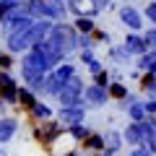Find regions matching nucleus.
Wrapping results in <instances>:
<instances>
[{
	"label": "nucleus",
	"mask_w": 156,
	"mask_h": 156,
	"mask_svg": "<svg viewBox=\"0 0 156 156\" xmlns=\"http://www.w3.org/2000/svg\"><path fill=\"white\" fill-rule=\"evenodd\" d=\"M65 135V125H60L52 117V120H42V122H34L31 125V138L37 140L39 146H44V148H52L57 143V138Z\"/></svg>",
	"instance_id": "f257e3e1"
},
{
	"label": "nucleus",
	"mask_w": 156,
	"mask_h": 156,
	"mask_svg": "<svg viewBox=\"0 0 156 156\" xmlns=\"http://www.w3.org/2000/svg\"><path fill=\"white\" fill-rule=\"evenodd\" d=\"M55 101L60 107H83V78H81V73L68 78L60 94L55 96Z\"/></svg>",
	"instance_id": "f03ea898"
},
{
	"label": "nucleus",
	"mask_w": 156,
	"mask_h": 156,
	"mask_svg": "<svg viewBox=\"0 0 156 156\" xmlns=\"http://www.w3.org/2000/svg\"><path fill=\"white\" fill-rule=\"evenodd\" d=\"M50 37H55L62 44V50L68 52V57L73 52H78V31H76V26L70 21H55L52 29H50Z\"/></svg>",
	"instance_id": "7ed1b4c3"
},
{
	"label": "nucleus",
	"mask_w": 156,
	"mask_h": 156,
	"mask_svg": "<svg viewBox=\"0 0 156 156\" xmlns=\"http://www.w3.org/2000/svg\"><path fill=\"white\" fill-rule=\"evenodd\" d=\"M109 91H107V86H99V83H86L83 86V107L86 109H101V107L109 104Z\"/></svg>",
	"instance_id": "20e7f679"
},
{
	"label": "nucleus",
	"mask_w": 156,
	"mask_h": 156,
	"mask_svg": "<svg viewBox=\"0 0 156 156\" xmlns=\"http://www.w3.org/2000/svg\"><path fill=\"white\" fill-rule=\"evenodd\" d=\"M117 18H120V23H122L128 31H143V26H146L143 13H140L135 5H130V3H122V5H120Z\"/></svg>",
	"instance_id": "39448f33"
},
{
	"label": "nucleus",
	"mask_w": 156,
	"mask_h": 156,
	"mask_svg": "<svg viewBox=\"0 0 156 156\" xmlns=\"http://www.w3.org/2000/svg\"><path fill=\"white\" fill-rule=\"evenodd\" d=\"M55 120L65 128L70 125H78V122H86V107H60L55 112Z\"/></svg>",
	"instance_id": "423d86ee"
},
{
	"label": "nucleus",
	"mask_w": 156,
	"mask_h": 156,
	"mask_svg": "<svg viewBox=\"0 0 156 156\" xmlns=\"http://www.w3.org/2000/svg\"><path fill=\"white\" fill-rule=\"evenodd\" d=\"M18 130H21V122H18V117L0 115V143H3V146L11 143V140L18 135Z\"/></svg>",
	"instance_id": "0eeeda50"
},
{
	"label": "nucleus",
	"mask_w": 156,
	"mask_h": 156,
	"mask_svg": "<svg viewBox=\"0 0 156 156\" xmlns=\"http://www.w3.org/2000/svg\"><path fill=\"white\" fill-rule=\"evenodd\" d=\"M70 11H68L65 0H44V18L50 21H68Z\"/></svg>",
	"instance_id": "6e6552de"
},
{
	"label": "nucleus",
	"mask_w": 156,
	"mask_h": 156,
	"mask_svg": "<svg viewBox=\"0 0 156 156\" xmlns=\"http://www.w3.org/2000/svg\"><path fill=\"white\" fill-rule=\"evenodd\" d=\"M34 21H37V18H31V16H26V13H21V16H16L13 21L3 23V26H0V34H3V39L11 37V34H21V31H26Z\"/></svg>",
	"instance_id": "1a4fd4ad"
},
{
	"label": "nucleus",
	"mask_w": 156,
	"mask_h": 156,
	"mask_svg": "<svg viewBox=\"0 0 156 156\" xmlns=\"http://www.w3.org/2000/svg\"><path fill=\"white\" fill-rule=\"evenodd\" d=\"M122 47H125L133 57H138V55H143V52L148 50V42L143 39V34H140V31H128V34H125Z\"/></svg>",
	"instance_id": "9d476101"
},
{
	"label": "nucleus",
	"mask_w": 156,
	"mask_h": 156,
	"mask_svg": "<svg viewBox=\"0 0 156 156\" xmlns=\"http://www.w3.org/2000/svg\"><path fill=\"white\" fill-rule=\"evenodd\" d=\"M107 57H109V62H115V68H128V65H133V62H135V57L130 55L122 44H109Z\"/></svg>",
	"instance_id": "9b49d317"
},
{
	"label": "nucleus",
	"mask_w": 156,
	"mask_h": 156,
	"mask_svg": "<svg viewBox=\"0 0 156 156\" xmlns=\"http://www.w3.org/2000/svg\"><path fill=\"white\" fill-rule=\"evenodd\" d=\"M122 133V140H125V146H143V128H140V122H133L130 120L128 125H125V130H120Z\"/></svg>",
	"instance_id": "f8f14e48"
},
{
	"label": "nucleus",
	"mask_w": 156,
	"mask_h": 156,
	"mask_svg": "<svg viewBox=\"0 0 156 156\" xmlns=\"http://www.w3.org/2000/svg\"><path fill=\"white\" fill-rule=\"evenodd\" d=\"M101 138H104V148L112 151V154H120V151H122V146H125L122 133H120L117 128H107V130H101Z\"/></svg>",
	"instance_id": "ddd939ff"
},
{
	"label": "nucleus",
	"mask_w": 156,
	"mask_h": 156,
	"mask_svg": "<svg viewBox=\"0 0 156 156\" xmlns=\"http://www.w3.org/2000/svg\"><path fill=\"white\" fill-rule=\"evenodd\" d=\"M26 115H29L31 122H42V120H52V117H55V109H52L47 101L37 99V104H34L31 109H26Z\"/></svg>",
	"instance_id": "4468645a"
},
{
	"label": "nucleus",
	"mask_w": 156,
	"mask_h": 156,
	"mask_svg": "<svg viewBox=\"0 0 156 156\" xmlns=\"http://www.w3.org/2000/svg\"><path fill=\"white\" fill-rule=\"evenodd\" d=\"M62 86H65V83H62L60 78H57L55 73L50 70V73L44 76V89H42V96H44V99H55V96L60 94V89H62Z\"/></svg>",
	"instance_id": "2eb2a0df"
},
{
	"label": "nucleus",
	"mask_w": 156,
	"mask_h": 156,
	"mask_svg": "<svg viewBox=\"0 0 156 156\" xmlns=\"http://www.w3.org/2000/svg\"><path fill=\"white\" fill-rule=\"evenodd\" d=\"M81 62L86 65V70H89L91 76H96L99 70H104V62L96 57V52H94V50H81Z\"/></svg>",
	"instance_id": "dca6fc26"
},
{
	"label": "nucleus",
	"mask_w": 156,
	"mask_h": 156,
	"mask_svg": "<svg viewBox=\"0 0 156 156\" xmlns=\"http://www.w3.org/2000/svg\"><path fill=\"white\" fill-rule=\"evenodd\" d=\"M135 68H138V70H151L156 76V50L154 47H148L143 55L135 57Z\"/></svg>",
	"instance_id": "f3484780"
},
{
	"label": "nucleus",
	"mask_w": 156,
	"mask_h": 156,
	"mask_svg": "<svg viewBox=\"0 0 156 156\" xmlns=\"http://www.w3.org/2000/svg\"><path fill=\"white\" fill-rule=\"evenodd\" d=\"M81 148L86 151V154H99V151H104V138H101V133H96V130H91L89 138L83 140V143H78Z\"/></svg>",
	"instance_id": "a211bd4d"
},
{
	"label": "nucleus",
	"mask_w": 156,
	"mask_h": 156,
	"mask_svg": "<svg viewBox=\"0 0 156 156\" xmlns=\"http://www.w3.org/2000/svg\"><path fill=\"white\" fill-rule=\"evenodd\" d=\"M37 99L39 96L34 94L31 89H29V86H23V83H18V109H31L34 104H37Z\"/></svg>",
	"instance_id": "6ab92c4d"
},
{
	"label": "nucleus",
	"mask_w": 156,
	"mask_h": 156,
	"mask_svg": "<svg viewBox=\"0 0 156 156\" xmlns=\"http://www.w3.org/2000/svg\"><path fill=\"white\" fill-rule=\"evenodd\" d=\"M52 73H55V76L62 81V83H65L68 78H73V76L78 73V68H76V62H68V60H62V62H57V65L52 68Z\"/></svg>",
	"instance_id": "aec40b11"
},
{
	"label": "nucleus",
	"mask_w": 156,
	"mask_h": 156,
	"mask_svg": "<svg viewBox=\"0 0 156 156\" xmlns=\"http://www.w3.org/2000/svg\"><path fill=\"white\" fill-rule=\"evenodd\" d=\"M70 23L76 26L78 34H91V31L96 29V18H91V16H76Z\"/></svg>",
	"instance_id": "412c9836"
},
{
	"label": "nucleus",
	"mask_w": 156,
	"mask_h": 156,
	"mask_svg": "<svg viewBox=\"0 0 156 156\" xmlns=\"http://www.w3.org/2000/svg\"><path fill=\"white\" fill-rule=\"evenodd\" d=\"M65 133L70 135L76 143H83L86 138H89V133H91V128L86 122H78V125H70V128H65Z\"/></svg>",
	"instance_id": "4be33fe9"
},
{
	"label": "nucleus",
	"mask_w": 156,
	"mask_h": 156,
	"mask_svg": "<svg viewBox=\"0 0 156 156\" xmlns=\"http://www.w3.org/2000/svg\"><path fill=\"white\" fill-rule=\"evenodd\" d=\"M125 117H128V120H133V122H143V120H146V107H143V99L133 101V104L125 109Z\"/></svg>",
	"instance_id": "5701e85b"
},
{
	"label": "nucleus",
	"mask_w": 156,
	"mask_h": 156,
	"mask_svg": "<svg viewBox=\"0 0 156 156\" xmlns=\"http://www.w3.org/2000/svg\"><path fill=\"white\" fill-rule=\"evenodd\" d=\"M23 13L31 18H44V0H23Z\"/></svg>",
	"instance_id": "b1692460"
},
{
	"label": "nucleus",
	"mask_w": 156,
	"mask_h": 156,
	"mask_svg": "<svg viewBox=\"0 0 156 156\" xmlns=\"http://www.w3.org/2000/svg\"><path fill=\"white\" fill-rule=\"evenodd\" d=\"M107 91H109V99L112 101H120V99H125V96H128V86L122 83V81H112L109 86H107Z\"/></svg>",
	"instance_id": "393cba45"
},
{
	"label": "nucleus",
	"mask_w": 156,
	"mask_h": 156,
	"mask_svg": "<svg viewBox=\"0 0 156 156\" xmlns=\"http://www.w3.org/2000/svg\"><path fill=\"white\" fill-rule=\"evenodd\" d=\"M91 37H94L96 44H104V47H109V44H112V34H109V31H104V29H99V26L91 31Z\"/></svg>",
	"instance_id": "a878e982"
},
{
	"label": "nucleus",
	"mask_w": 156,
	"mask_h": 156,
	"mask_svg": "<svg viewBox=\"0 0 156 156\" xmlns=\"http://www.w3.org/2000/svg\"><path fill=\"white\" fill-rule=\"evenodd\" d=\"M81 50H96V42L91 34H78V52Z\"/></svg>",
	"instance_id": "bb28decb"
},
{
	"label": "nucleus",
	"mask_w": 156,
	"mask_h": 156,
	"mask_svg": "<svg viewBox=\"0 0 156 156\" xmlns=\"http://www.w3.org/2000/svg\"><path fill=\"white\" fill-rule=\"evenodd\" d=\"M140 13H143L146 21H151V23L156 26V0H148V3H146V8H143Z\"/></svg>",
	"instance_id": "cd10ccee"
},
{
	"label": "nucleus",
	"mask_w": 156,
	"mask_h": 156,
	"mask_svg": "<svg viewBox=\"0 0 156 156\" xmlns=\"http://www.w3.org/2000/svg\"><path fill=\"white\" fill-rule=\"evenodd\" d=\"M138 99H140L138 94H133V91H128V96H125V99H120V101H117V109H120V112L125 115V109H128V107L133 104V101H138Z\"/></svg>",
	"instance_id": "c85d7f7f"
},
{
	"label": "nucleus",
	"mask_w": 156,
	"mask_h": 156,
	"mask_svg": "<svg viewBox=\"0 0 156 156\" xmlns=\"http://www.w3.org/2000/svg\"><path fill=\"white\" fill-rule=\"evenodd\" d=\"M91 78H94V83H99V86H109L112 83V76H109L107 68H104V70H99L96 76H91Z\"/></svg>",
	"instance_id": "c756f323"
},
{
	"label": "nucleus",
	"mask_w": 156,
	"mask_h": 156,
	"mask_svg": "<svg viewBox=\"0 0 156 156\" xmlns=\"http://www.w3.org/2000/svg\"><path fill=\"white\" fill-rule=\"evenodd\" d=\"M13 57H16V55H11V52H0V70H11V68H13Z\"/></svg>",
	"instance_id": "7c9ffc66"
},
{
	"label": "nucleus",
	"mask_w": 156,
	"mask_h": 156,
	"mask_svg": "<svg viewBox=\"0 0 156 156\" xmlns=\"http://www.w3.org/2000/svg\"><path fill=\"white\" fill-rule=\"evenodd\" d=\"M128 156H154V151L143 143V146H133V148L128 151Z\"/></svg>",
	"instance_id": "2f4dec72"
},
{
	"label": "nucleus",
	"mask_w": 156,
	"mask_h": 156,
	"mask_svg": "<svg viewBox=\"0 0 156 156\" xmlns=\"http://www.w3.org/2000/svg\"><path fill=\"white\" fill-rule=\"evenodd\" d=\"M140 34H143V39L148 42V47H154V50H156V26H151V29H143Z\"/></svg>",
	"instance_id": "473e14b6"
},
{
	"label": "nucleus",
	"mask_w": 156,
	"mask_h": 156,
	"mask_svg": "<svg viewBox=\"0 0 156 156\" xmlns=\"http://www.w3.org/2000/svg\"><path fill=\"white\" fill-rule=\"evenodd\" d=\"M89 3H91L99 13H101V11H109V8L115 5V0H89Z\"/></svg>",
	"instance_id": "72a5a7b5"
},
{
	"label": "nucleus",
	"mask_w": 156,
	"mask_h": 156,
	"mask_svg": "<svg viewBox=\"0 0 156 156\" xmlns=\"http://www.w3.org/2000/svg\"><path fill=\"white\" fill-rule=\"evenodd\" d=\"M143 107H146V115H156V99H143Z\"/></svg>",
	"instance_id": "f704fd0d"
},
{
	"label": "nucleus",
	"mask_w": 156,
	"mask_h": 156,
	"mask_svg": "<svg viewBox=\"0 0 156 156\" xmlns=\"http://www.w3.org/2000/svg\"><path fill=\"white\" fill-rule=\"evenodd\" d=\"M143 96H146V99H156V81H154V83H151L148 89L143 91Z\"/></svg>",
	"instance_id": "c9c22d12"
},
{
	"label": "nucleus",
	"mask_w": 156,
	"mask_h": 156,
	"mask_svg": "<svg viewBox=\"0 0 156 156\" xmlns=\"http://www.w3.org/2000/svg\"><path fill=\"white\" fill-rule=\"evenodd\" d=\"M109 76H112V81H122V70H120V68H117V70H112Z\"/></svg>",
	"instance_id": "e433bc0d"
},
{
	"label": "nucleus",
	"mask_w": 156,
	"mask_h": 156,
	"mask_svg": "<svg viewBox=\"0 0 156 156\" xmlns=\"http://www.w3.org/2000/svg\"><path fill=\"white\" fill-rule=\"evenodd\" d=\"M68 5H78V3H86V0H65Z\"/></svg>",
	"instance_id": "4c0bfd02"
},
{
	"label": "nucleus",
	"mask_w": 156,
	"mask_h": 156,
	"mask_svg": "<svg viewBox=\"0 0 156 156\" xmlns=\"http://www.w3.org/2000/svg\"><path fill=\"white\" fill-rule=\"evenodd\" d=\"M0 156H11V154H8V151H5V148H0Z\"/></svg>",
	"instance_id": "58836bf2"
},
{
	"label": "nucleus",
	"mask_w": 156,
	"mask_h": 156,
	"mask_svg": "<svg viewBox=\"0 0 156 156\" xmlns=\"http://www.w3.org/2000/svg\"><path fill=\"white\" fill-rule=\"evenodd\" d=\"M91 156H104V154H101V151H99V154H91Z\"/></svg>",
	"instance_id": "ea45409f"
},
{
	"label": "nucleus",
	"mask_w": 156,
	"mask_h": 156,
	"mask_svg": "<svg viewBox=\"0 0 156 156\" xmlns=\"http://www.w3.org/2000/svg\"><path fill=\"white\" fill-rule=\"evenodd\" d=\"M0 148H3V143H0Z\"/></svg>",
	"instance_id": "a19ab883"
},
{
	"label": "nucleus",
	"mask_w": 156,
	"mask_h": 156,
	"mask_svg": "<svg viewBox=\"0 0 156 156\" xmlns=\"http://www.w3.org/2000/svg\"><path fill=\"white\" fill-rule=\"evenodd\" d=\"M0 52H3V50H0Z\"/></svg>",
	"instance_id": "79ce46f5"
}]
</instances>
